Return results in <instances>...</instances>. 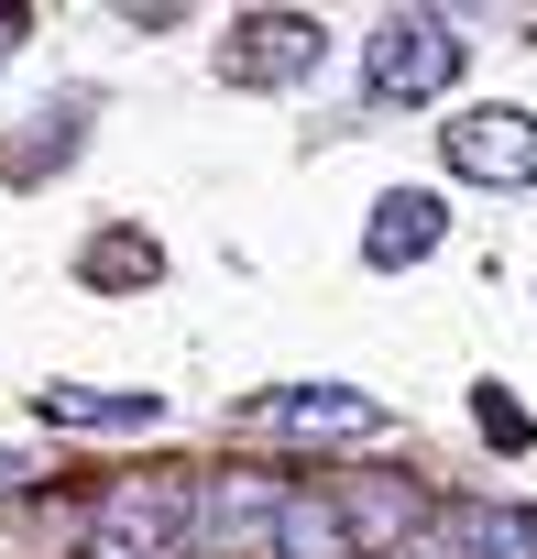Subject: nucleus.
I'll return each instance as SVG.
<instances>
[{
    "label": "nucleus",
    "instance_id": "nucleus-13",
    "mask_svg": "<svg viewBox=\"0 0 537 559\" xmlns=\"http://www.w3.org/2000/svg\"><path fill=\"white\" fill-rule=\"evenodd\" d=\"M482 439H493V450H526V417H515V395H493V384H482Z\"/></svg>",
    "mask_w": 537,
    "mask_h": 559
},
{
    "label": "nucleus",
    "instance_id": "nucleus-12",
    "mask_svg": "<svg viewBox=\"0 0 537 559\" xmlns=\"http://www.w3.org/2000/svg\"><path fill=\"white\" fill-rule=\"evenodd\" d=\"M472 559H537V504H461L450 526Z\"/></svg>",
    "mask_w": 537,
    "mask_h": 559
},
{
    "label": "nucleus",
    "instance_id": "nucleus-14",
    "mask_svg": "<svg viewBox=\"0 0 537 559\" xmlns=\"http://www.w3.org/2000/svg\"><path fill=\"white\" fill-rule=\"evenodd\" d=\"M395 559H472L461 537H417V548H395Z\"/></svg>",
    "mask_w": 537,
    "mask_h": 559
},
{
    "label": "nucleus",
    "instance_id": "nucleus-9",
    "mask_svg": "<svg viewBox=\"0 0 537 559\" xmlns=\"http://www.w3.org/2000/svg\"><path fill=\"white\" fill-rule=\"evenodd\" d=\"M77 274H88V286L143 297L154 274H165V241H154V230H88V241H77Z\"/></svg>",
    "mask_w": 537,
    "mask_h": 559
},
{
    "label": "nucleus",
    "instance_id": "nucleus-3",
    "mask_svg": "<svg viewBox=\"0 0 537 559\" xmlns=\"http://www.w3.org/2000/svg\"><path fill=\"white\" fill-rule=\"evenodd\" d=\"M241 428L252 439H308V450H362V439H384V406L362 384H275V395L241 406Z\"/></svg>",
    "mask_w": 537,
    "mask_h": 559
},
{
    "label": "nucleus",
    "instance_id": "nucleus-11",
    "mask_svg": "<svg viewBox=\"0 0 537 559\" xmlns=\"http://www.w3.org/2000/svg\"><path fill=\"white\" fill-rule=\"evenodd\" d=\"M275 559H362V548H351V526H341V493H297V504H286Z\"/></svg>",
    "mask_w": 537,
    "mask_h": 559
},
{
    "label": "nucleus",
    "instance_id": "nucleus-1",
    "mask_svg": "<svg viewBox=\"0 0 537 559\" xmlns=\"http://www.w3.org/2000/svg\"><path fill=\"white\" fill-rule=\"evenodd\" d=\"M187 537H198V493H187V472H121V483L88 504L77 559H187Z\"/></svg>",
    "mask_w": 537,
    "mask_h": 559
},
{
    "label": "nucleus",
    "instance_id": "nucleus-15",
    "mask_svg": "<svg viewBox=\"0 0 537 559\" xmlns=\"http://www.w3.org/2000/svg\"><path fill=\"white\" fill-rule=\"evenodd\" d=\"M12 45H23V12H0V56H12Z\"/></svg>",
    "mask_w": 537,
    "mask_h": 559
},
{
    "label": "nucleus",
    "instance_id": "nucleus-8",
    "mask_svg": "<svg viewBox=\"0 0 537 559\" xmlns=\"http://www.w3.org/2000/svg\"><path fill=\"white\" fill-rule=\"evenodd\" d=\"M341 526H351V548H362V559H395V548H417V526H428V493H417L406 472L341 483Z\"/></svg>",
    "mask_w": 537,
    "mask_h": 559
},
{
    "label": "nucleus",
    "instance_id": "nucleus-5",
    "mask_svg": "<svg viewBox=\"0 0 537 559\" xmlns=\"http://www.w3.org/2000/svg\"><path fill=\"white\" fill-rule=\"evenodd\" d=\"M439 165L472 187H537V121L515 99H482V110L439 121Z\"/></svg>",
    "mask_w": 537,
    "mask_h": 559
},
{
    "label": "nucleus",
    "instance_id": "nucleus-10",
    "mask_svg": "<svg viewBox=\"0 0 537 559\" xmlns=\"http://www.w3.org/2000/svg\"><path fill=\"white\" fill-rule=\"evenodd\" d=\"M56 428H165V395H88V384H45L34 395Z\"/></svg>",
    "mask_w": 537,
    "mask_h": 559
},
{
    "label": "nucleus",
    "instance_id": "nucleus-6",
    "mask_svg": "<svg viewBox=\"0 0 537 559\" xmlns=\"http://www.w3.org/2000/svg\"><path fill=\"white\" fill-rule=\"evenodd\" d=\"M319 56H330V23H319V12H241L230 45H219V67H230L241 88H297Z\"/></svg>",
    "mask_w": 537,
    "mask_h": 559
},
{
    "label": "nucleus",
    "instance_id": "nucleus-2",
    "mask_svg": "<svg viewBox=\"0 0 537 559\" xmlns=\"http://www.w3.org/2000/svg\"><path fill=\"white\" fill-rule=\"evenodd\" d=\"M450 78H461V23L395 12V23L362 34V88L373 99H450Z\"/></svg>",
    "mask_w": 537,
    "mask_h": 559
},
{
    "label": "nucleus",
    "instance_id": "nucleus-7",
    "mask_svg": "<svg viewBox=\"0 0 537 559\" xmlns=\"http://www.w3.org/2000/svg\"><path fill=\"white\" fill-rule=\"evenodd\" d=\"M439 241H450V209H439L428 187H384L373 219H362V263H373V274H406V263H428Z\"/></svg>",
    "mask_w": 537,
    "mask_h": 559
},
{
    "label": "nucleus",
    "instance_id": "nucleus-4",
    "mask_svg": "<svg viewBox=\"0 0 537 559\" xmlns=\"http://www.w3.org/2000/svg\"><path fill=\"white\" fill-rule=\"evenodd\" d=\"M286 472H252V461H230V472H208L198 483V548L208 559H241V548H263V537H286Z\"/></svg>",
    "mask_w": 537,
    "mask_h": 559
}]
</instances>
